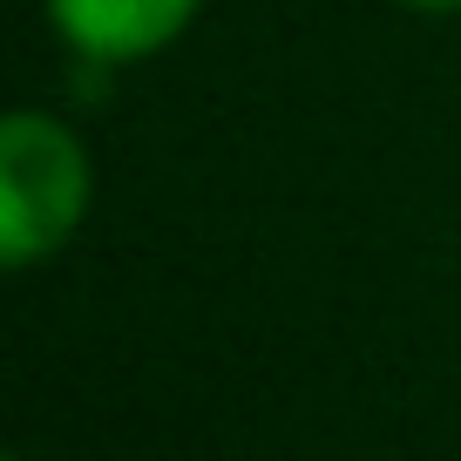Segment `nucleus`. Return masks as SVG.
<instances>
[{"mask_svg": "<svg viewBox=\"0 0 461 461\" xmlns=\"http://www.w3.org/2000/svg\"><path fill=\"white\" fill-rule=\"evenodd\" d=\"M95 203V157L55 109L0 115V265L34 272L61 258Z\"/></svg>", "mask_w": 461, "mask_h": 461, "instance_id": "f257e3e1", "label": "nucleus"}, {"mask_svg": "<svg viewBox=\"0 0 461 461\" xmlns=\"http://www.w3.org/2000/svg\"><path fill=\"white\" fill-rule=\"evenodd\" d=\"M41 14H48V34L82 68L115 75L176 48L197 28L203 0H41Z\"/></svg>", "mask_w": 461, "mask_h": 461, "instance_id": "f03ea898", "label": "nucleus"}, {"mask_svg": "<svg viewBox=\"0 0 461 461\" xmlns=\"http://www.w3.org/2000/svg\"><path fill=\"white\" fill-rule=\"evenodd\" d=\"M401 7H414V14H461V0H401Z\"/></svg>", "mask_w": 461, "mask_h": 461, "instance_id": "7ed1b4c3", "label": "nucleus"}, {"mask_svg": "<svg viewBox=\"0 0 461 461\" xmlns=\"http://www.w3.org/2000/svg\"><path fill=\"white\" fill-rule=\"evenodd\" d=\"M7 461H21V455H7Z\"/></svg>", "mask_w": 461, "mask_h": 461, "instance_id": "20e7f679", "label": "nucleus"}]
</instances>
